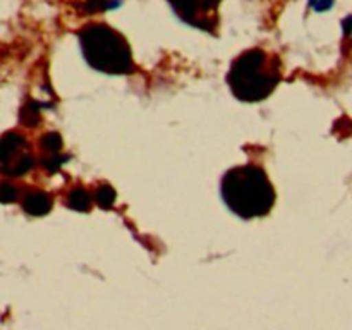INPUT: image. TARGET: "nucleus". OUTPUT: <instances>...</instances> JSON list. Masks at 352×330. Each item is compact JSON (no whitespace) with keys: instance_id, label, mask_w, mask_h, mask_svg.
Masks as SVG:
<instances>
[{"instance_id":"nucleus-10","label":"nucleus","mask_w":352,"mask_h":330,"mask_svg":"<svg viewBox=\"0 0 352 330\" xmlns=\"http://www.w3.org/2000/svg\"><path fill=\"white\" fill-rule=\"evenodd\" d=\"M93 199L96 201V205L107 210L113 205V201H116V191H113L112 186L102 184L95 189V192H93Z\"/></svg>"},{"instance_id":"nucleus-2","label":"nucleus","mask_w":352,"mask_h":330,"mask_svg":"<svg viewBox=\"0 0 352 330\" xmlns=\"http://www.w3.org/2000/svg\"><path fill=\"white\" fill-rule=\"evenodd\" d=\"M282 79V62L275 54L263 48L243 52L232 62L227 82L237 100L246 103L267 100Z\"/></svg>"},{"instance_id":"nucleus-13","label":"nucleus","mask_w":352,"mask_h":330,"mask_svg":"<svg viewBox=\"0 0 352 330\" xmlns=\"http://www.w3.org/2000/svg\"><path fill=\"white\" fill-rule=\"evenodd\" d=\"M344 31H346V34H349L352 31V16L344 21Z\"/></svg>"},{"instance_id":"nucleus-7","label":"nucleus","mask_w":352,"mask_h":330,"mask_svg":"<svg viewBox=\"0 0 352 330\" xmlns=\"http://www.w3.org/2000/svg\"><path fill=\"white\" fill-rule=\"evenodd\" d=\"M52 196L48 192L41 191V189H34L30 188L26 189V192L23 195V210L30 215H47L48 212L52 210Z\"/></svg>"},{"instance_id":"nucleus-6","label":"nucleus","mask_w":352,"mask_h":330,"mask_svg":"<svg viewBox=\"0 0 352 330\" xmlns=\"http://www.w3.org/2000/svg\"><path fill=\"white\" fill-rule=\"evenodd\" d=\"M60 148L62 138L57 133H47L40 138V162L48 172L58 170V167L67 160V157L60 153Z\"/></svg>"},{"instance_id":"nucleus-11","label":"nucleus","mask_w":352,"mask_h":330,"mask_svg":"<svg viewBox=\"0 0 352 330\" xmlns=\"http://www.w3.org/2000/svg\"><path fill=\"white\" fill-rule=\"evenodd\" d=\"M19 198V188L9 181L0 182V203H12Z\"/></svg>"},{"instance_id":"nucleus-12","label":"nucleus","mask_w":352,"mask_h":330,"mask_svg":"<svg viewBox=\"0 0 352 330\" xmlns=\"http://www.w3.org/2000/svg\"><path fill=\"white\" fill-rule=\"evenodd\" d=\"M333 3V0H316L315 3H313V7H315L316 10H327L330 9Z\"/></svg>"},{"instance_id":"nucleus-8","label":"nucleus","mask_w":352,"mask_h":330,"mask_svg":"<svg viewBox=\"0 0 352 330\" xmlns=\"http://www.w3.org/2000/svg\"><path fill=\"white\" fill-rule=\"evenodd\" d=\"M65 203H67L69 208L76 210V212H88L91 208L93 196L85 188H74L67 192Z\"/></svg>"},{"instance_id":"nucleus-4","label":"nucleus","mask_w":352,"mask_h":330,"mask_svg":"<svg viewBox=\"0 0 352 330\" xmlns=\"http://www.w3.org/2000/svg\"><path fill=\"white\" fill-rule=\"evenodd\" d=\"M33 165V150L23 134L12 131L0 138V174L19 177L28 174Z\"/></svg>"},{"instance_id":"nucleus-3","label":"nucleus","mask_w":352,"mask_h":330,"mask_svg":"<svg viewBox=\"0 0 352 330\" xmlns=\"http://www.w3.org/2000/svg\"><path fill=\"white\" fill-rule=\"evenodd\" d=\"M82 57L103 74H131L134 58L126 38L105 23H89L79 30Z\"/></svg>"},{"instance_id":"nucleus-1","label":"nucleus","mask_w":352,"mask_h":330,"mask_svg":"<svg viewBox=\"0 0 352 330\" xmlns=\"http://www.w3.org/2000/svg\"><path fill=\"white\" fill-rule=\"evenodd\" d=\"M220 192L227 208L246 220L268 215L275 205V189L267 172L253 164L227 170Z\"/></svg>"},{"instance_id":"nucleus-5","label":"nucleus","mask_w":352,"mask_h":330,"mask_svg":"<svg viewBox=\"0 0 352 330\" xmlns=\"http://www.w3.org/2000/svg\"><path fill=\"white\" fill-rule=\"evenodd\" d=\"M220 0H168L179 19L198 30L215 33L219 26Z\"/></svg>"},{"instance_id":"nucleus-9","label":"nucleus","mask_w":352,"mask_h":330,"mask_svg":"<svg viewBox=\"0 0 352 330\" xmlns=\"http://www.w3.org/2000/svg\"><path fill=\"white\" fill-rule=\"evenodd\" d=\"M69 2L81 14L102 12V10L110 9V7H113L117 3L113 0H69Z\"/></svg>"}]
</instances>
